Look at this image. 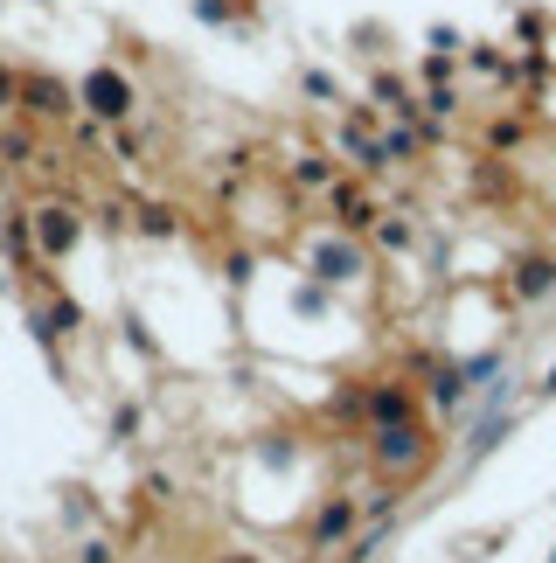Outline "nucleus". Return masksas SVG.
Returning a JSON list of instances; mask_svg holds the SVG:
<instances>
[{
	"label": "nucleus",
	"instance_id": "obj_3",
	"mask_svg": "<svg viewBox=\"0 0 556 563\" xmlns=\"http://www.w3.org/2000/svg\"><path fill=\"white\" fill-rule=\"evenodd\" d=\"M28 112H49V119L70 112V105H63V84H56V77H35V84H28Z\"/></svg>",
	"mask_w": 556,
	"mask_h": 563
},
{
	"label": "nucleus",
	"instance_id": "obj_4",
	"mask_svg": "<svg viewBox=\"0 0 556 563\" xmlns=\"http://www.w3.org/2000/svg\"><path fill=\"white\" fill-rule=\"evenodd\" d=\"M341 529H348V501H334V508H327L320 522H313V543H334Z\"/></svg>",
	"mask_w": 556,
	"mask_h": 563
},
{
	"label": "nucleus",
	"instance_id": "obj_6",
	"mask_svg": "<svg viewBox=\"0 0 556 563\" xmlns=\"http://www.w3.org/2000/svg\"><path fill=\"white\" fill-rule=\"evenodd\" d=\"M550 285V265H522V292H543Z\"/></svg>",
	"mask_w": 556,
	"mask_h": 563
},
{
	"label": "nucleus",
	"instance_id": "obj_5",
	"mask_svg": "<svg viewBox=\"0 0 556 563\" xmlns=\"http://www.w3.org/2000/svg\"><path fill=\"white\" fill-rule=\"evenodd\" d=\"M369 418H376V424H397V418H404V397H397V390H383V397L369 404Z\"/></svg>",
	"mask_w": 556,
	"mask_h": 563
},
{
	"label": "nucleus",
	"instance_id": "obj_2",
	"mask_svg": "<svg viewBox=\"0 0 556 563\" xmlns=\"http://www.w3.org/2000/svg\"><path fill=\"white\" fill-rule=\"evenodd\" d=\"M376 452H383V459H390V466H411L417 452H424V438H417V431H404V424H390V431H383V445H376Z\"/></svg>",
	"mask_w": 556,
	"mask_h": 563
},
{
	"label": "nucleus",
	"instance_id": "obj_7",
	"mask_svg": "<svg viewBox=\"0 0 556 563\" xmlns=\"http://www.w3.org/2000/svg\"><path fill=\"white\" fill-rule=\"evenodd\" d=\"M0 105H14V77L7 70H0Z\"/></svg>",
	"mask_w": 556,
	"mask_h": 563
},
{
	"label": "nucleus",
	"instance_id": "obj_1",
	"mask_svg": "<svg viewBox=\"0 0 556 563\" xmlns=\"http://www.w3.org/2000/svg\"><path fill=\"white\" fill-rule=\"evenodd\" d=\"M84 105H91L98 119H126V112H133V84H126L119 70H98V77L84 84Z\"/></svg>",
	"mask_w": 556,
	"mask_h": 563
}]
</instances>
